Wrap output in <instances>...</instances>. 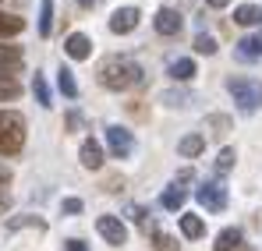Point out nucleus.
I'll list each match as a JSON object with an SVG mask.
<instances>
[{
	"label": "nucleus",
	"mask_w": 262,
	"mask_h": 251,
	"mask_svg": "<svg viewBox=\"0 0 262 251\" xmlns=\"http://www.w3.org/2000/svg\"><path fill=\"white\" fill-rule=\"evenodd\" d=\"M170 78L174 82H188V78H195V60H188V57H181L170 64Z\"/></svg>",
	"instance_id": "obj_16"
},
{
	"label": "nucleus",
	"mask_w": 262,
	"mask_h": 251,
	"mask_svg": "<svg viewBox=\"0 0 262 251\" xmlns=\"http://www.w3.org/2000/svg\"><path fill=\"white\" fill-rule=\"evenodd\" d=\"M234 21H237V25H259L262 21V7H255V4H241V7L234 11Z\"/></svg>",
	"instance_id": "obj_14"
},
{
	"label": "nucleus",
	"mask_w": 262,
	"mask_h": 251,
	"mask_svg": "<svg viewBox=\"0 0 262 251\" xmlns=\"http://www.w3.org/2000/svg\"><path fill=\"white\" fill-rule=\"evenodd\" d=\"M60 212H68V216L82 212V198H64V202H60Z\"/></svg>",
	"instance_id": "obj_30"
},
{
	"label": "nucleus",
	"mask_w": 262,
	"mask_h": 251,
	"mask_svg": "<svg viewBox=\"0 0 262 251\" xmlns=\"http://www.w3.org/2000/svg\"><path fill=\"white\" fill-rule=\"evenodd\" d=\"M241 248V230L237 226H227V230H220L216 244H213V251H237Z\"/></svg>",
	"instance_id": "obj_11"
},
{
	"label": "nucleus",
	"mask_w": 262,
	"mask_h": 251,
	"mask_svg": "<svg viewBox=\"0 0 262 251\" xmlns=\"http://www.w3.org/2000/svg\"><path fill=\"white\" fill-rule=\"evenodd\" d=\"M227 92L234 96V103H237L245 113H255L262 106V82H255V78L230 75V78H227Z\"/></svg>",
	"instance_id": "obj_3"
},
{
	"label": "nucleus",
	"mask_w": 262,
	"mask_h": 251,
	"mask_svg": "<svg viewBox=\"0 0 262 251\" xmlns=\"http://www.w3.org/2000/svg\"><path fill=\"white\" fill-rule=\"evenodd\" d=\"M68 251H85V244H82L78 237H71V241H68Z\"/></svg>",
	"instance_id": "obj_34"
},
{
	"label": "nucleus",
	"mask_w": 262,
	"mask_h": 251,
	"mask_svg": "<svg viewBox=\"0 0 262 251\" xmlns=\"http://www.w3.org/2000/svg\"><path fill=\"white\" fill-rule=\"evenodd\" d=\"M32 92H36V99L43 103V106H50V85H46V78L36 71V78H32Z\"/></svg>",
	"instance_id": "obj_24"
},
{
	"label": "nucleus",
	"mask_w": 262,
	"mask_h": 251,
	"mask_svg": "<svg viewBox=\"0 0 262 251\" xmlns=\"http://www.w3.org/2000/svg\"><path fill=\"white\" fill-rule=\"evenodd\" d=\"M96 230L103 234L106 244H124V241H128V226H124L117 216H99V219H96Z\"/></svg>",
	"instance_id": "obj_6"
},
{
	"label": "nucleus",
	"mask_w": 262,
	"mask_h": 251,
	"mask_svg": "<svg viewBox=\"0 0 262 251\" xmlns=\"http://www.w3.org/2000/svg\"><path fill=\"white\" fill-rule=\"evenodd\" d=\"M152 248H156V251H177V244H174V237H170V234L152 230Z\"/></svg>",
	"instance_id": "obj_25"
},
{
	"label": "nucleus",
	"mask_w": 262,
	"mask_h": 251,
	"mask_svg": "<svg viewBox=\"0 0 262 251\" xmlns=\"http://www.w3.org/2000/svg\"><path fill=\"white\" fill-rule=\"evenodd\" d=\"M195 198H199L202 209H209V212L227 209V188H223V180H206V184L195 191Z\"/></svg>",
	"instance_id": "obj_4"
},
{
	"label": "nucleus",
	"mask_w": 262,
	"mask_h": 251,
	"mask_svg": "<svg viewBox=\"0 0 262 251\" xmlns=\"http://www.w3.org/2000/svg\"><path fill=\"white\" fill-rule=\"evenodd\" d=\"M259 223H262V212H259Z\"/></svg>",
	"instance_id": "obj_39"
},
{
	"label": "nucleus",
	"mask_w": 262,
	"mask_h": 251,
	"mask_svg": "<svg viewBox=\"0 0 262 251\" xmlns=\"http://www.w3.org/2000/svg\"><path fill=\"white\" fill-rule=\"evenodd\" d=\"M255 39H259V50H262V32H259V36H255Z\"/></svg>",
	"instance_id": "obj_37"
},
{
	"label": "nucleus",
	"mask_w": 262,
	"mask_h": 251,
	"mask_svg": "<svg viewBox=\"0 0 262 251\" xmlns=\"http://www.w3.org/2000/svg\"><path fill=\"white\" fill-rule=\"evenodd\" d=\"M7 184H11V170H7V167H0V191H4Z\"/></svg>",
	"instance_id": "obj_33"
},
{
	"label": "nucleus",
	"mask_w": 262,
	"mask_h": 251,
	"mask_svg": "<svg viewBox=\"0 0 262 251\" xmlns=\"http://www.w3.org/2000/svg\"><path fill=\"white\" fill-rule=\"evenodd\" d=\"M181 234H184V237H191V241H195V237H202V234H206V219H202V216L184 212V216H181Z\"/></svg>",
	"instance_id": "obj_12"
},
{
	"label": "nucleus",
	"mask_w": 262,
	"mask_h": 251,
	"mask_svg": "<svg viewBox=\"0 0 262 251\" xmlns=\"http://www.w3.org/2000/svg\"><path fill=\"white\" fill-rule=\"evenodd\" d=\"M184 198H188V191H184V188H177V184H170V188L163 191V198H160V202H163V209L177 212L181 206H184Z\"/></svg>",
	"instance_id": "obj_15"
},
{
	"label": "nucleus",
	"mask_w": 262,
	"mask_h": 251,
	"mask_svg": "<svg viewBox=\"0 0 262 251\" xmlns=\"http://www.w3.org/2000/svg\"><path fill=\"white\" fill-rule=\"evenodd\" d=\"M82 7H99V0H78Z\"/></svg>",
	"instance_id": "obj_36"
},
{
	"label": "nucleus",
	"mask_w": 262,
	"mask_h": 251,
	"mask_svg": "<svg viewBox=\"0 0 262 251\" xmlns=\"http://www.w3.org/2000/svg\"><path fill=\"white\" fill-rule=\"evenodd\" d=\"M128 216L135 219V223H138V226H142V230H149V219H145V209H138V206H131V209H128Z\"/></svg>",
	"instance_id": "obj_31"
},
{
	"label": "nucleus",
	"mask_w": 262,
	"mask_h": 251,
	"mask_svg": "<svg viewBox=\"0 0 262 251\" xmlns=\"http://www.w3.org/2000/svg\"><path fill=\"white\" fill-rule=\"evenodd\" d=\"M82 167L85 170H99L103 167V149H99V142H92V138L82 142Z\"/></svg>",
	"instance_id": "obj_10"
},
{
	"label": "nucleus",
	"mask_w": 262,
	"mask_h": 251,
	"mask_svg": "<svg viewBox=\"0 0 262 251\" xmlns=\"http://www.w3.org/2000/svg\"><path fill=\"white\" fill-rule=\"evenodd\" d=\"M18 92H21V85L14 82V75H4L0 71V103L4 99H18Z\"/></svg>",
	"instance_id": "obj_21"
},
{
	"label": "nucleus",
	"mask_w": 262,
	"mask_h": 251,
	"mask_svg": "<svg viewBox=\"0 0 262 251\" xmlns=\"http://www.w3.org/2000/svg\"><path fill=\"white\" fill-rule=\"evenodd\" d=\"M262 50H259V39L255 36H245V39L237 42V60H259Z\"/></svg>",
	"instance_id": "obj_19"
},
{
	"label": "nucleus",
	"mask_w": 262,
	"mask_h": 251,
	"mask_svg": "<svg viewBox=\"0 0 262 251\" xmlns=\"http://www.w3.org/2000/svg\"><path fill=\"white\" fill-rule=\"evenodd\" d=\"M237 251H252V248H237Z\"/></svg>",
	"instance_id": "obj_38"
},
{
	"label": "nucleus",
	"mask_w": 262,
	"mask_h": 251,
	"mask_svg": "<svg viewBox=\"0 0 262 251\" xmlns=\"http://www.w3.org/2000/svg\"><path fill=\"white\" fill-rule=\"evenodd\" d=\"M138 7H121V11H114V18H110V32H117V36H128L138 29Z\"/></svg>",
	"instance_id": "obj_7"
},
{
	"label": "nucleus",
	"mask_w": 262,
	"mask_h": 251,
	"mask_svg": "<svg viewBox=\"0 0 262 251\" xmlns=\"http://www.w3.org/2000/svg\"><path fill=\"white\" fill-rule=\"evenodd\" d=\"M25 145V117L14 110H0V156H14Z\"/></svg>",
	"instance_id": "obj_2"
},
{
	"label": "nucleus",
	"mask_w": 262,
	"mask_h": 251,
	"mask_svg": "<svg viewBox=\"0 0 262 251\" xmlns=\"http://www.w3.org/2000/svg\"><path fill=\"white\" fill-rule=\"evenodd\" d=\"M21 226H36V230H46L43 219H36V216H21V219H11L7 223V230H21Z\"/></svg>",
	"instance_id": "obj_26"
},
{
	"label": "nucleus",
	"mask_w": 262,
	"mask_h": 251,
	"mask_svg": "<svg viewBox=\"0 0 262 251\" xmlns=\"http://www.w3.org/2000/svg\"><path fill=\"white\" fill-rule=\"evenodd\" d=\"M106 145H110V152H114L117 159H128L131 152H135V138H131L128 127H121V124L106 127Z\"/></svg>",
	"instance_id": "obj_5"
},
{
	"label": "nucleus",
	"mask_w": 262,
	"mask_h": 251,
	"mask_svg": "<svg viewBox=\"0 0 262 251\" xmlns=\"http://www.w3.org/2000/svg\"><path fill=\"white\" fill-rule=\"evenodd\" d=\"M195 50L209 57V53H216V39H213V36H206V32H199V36H195Z\"/></svg>",
	"instance_id": "obj_27"
},
{
	"label": "nucleus",
	"mask_w": 262,
	"mask_h": 251,
	"mask_svg": "<svg viewBox=\"0 0 262 251\" xmlns=\"http://www.w3.org/2000/svg\"><path fill=\"white\" fill-rule=\"evenodd\" d=\"M234 159H237V156H234V149H223V152L216 156V170H220V173H227V170L234 167Z\"/></svg>",
	"instance_id": "obj_28"
},
{
	"label": "nucleus",
	"mask_w": 262,
	"mask_h": 251,
	"mask_svg": "<svg viewBox=\"0 0 262 251\" xmlns=\"http://www.w3.org/2000/svg\"><path fill=\"white\" fill-rule=\"evenodd\" d=\"M177 149H181V156H199V152L206 149V138H202V134H184V138L177 142Z\"/></svg>",
	"instance_id": "obj_18"
},
{
	"label": "nucleus",
	"mask_w": 262,
	"mask_h": 251,
	"mask_svg": "<svg viewBox=\"0 0 262 251\" xmlns=\"http://www.w3.org/2000/svg\"><path fill=\"white\" fill-rule=\"evenodd\" d=\"M64 50H68V57H71V60H85V57H89V50H92V42H89V36L75 32V36H68Z\"/></svg>",
	"instance_id": "obj_9"
},
{
	"label": "nucleus",
	"mask_w": 262,
	"mask_h": 251,
	"mask_svg": "<svg viewBox=\"0 0 262 251\" xmlns=\"http://www.w3.org/2000/svg\"><path fill=\"white\" fill-rule=\"evenodd\" d=\"M206 4H209V7H227L230 0H206Z\"/></svg>",
	"instance_id": "obj_35"
},
{
	"label": "nucleus",
	"mask_w": 262,
	"mask_h": 251,
	"mask_svg": "<svg viewBox=\"0 0 262 251\" xmlns=\"http://www.w3.org/2000/svg\"><path fill=\"white\" fill-rule=\"evenodd\" d=\"M99 85L110 88V92L135 88V85H142V67L128 57H110V60L99 64Z\"/></svg>",
	"instance_id": "obj_1"
},
{
	"label": "nucleus",
	"mask_w": 262,
	"mask_h": 251,
	"mask_svg": "<svg viewBox=\"0 0 262 251\" xmlns=\"http://www.w3.org/2000/svg\"><path fill=\"white\" fill-rule=\"evenodd\" d=\"M18 64H21V50L18 46H0V71L11 75V71H18Z\"/></svg>",
	"instance_id": "obj_13"
},
{
	"label": "nucleus",
	"mask_w": 262,
	"mask_h": 251,
	"mask_svg": "<svg viewBox=\"0 0 262 251\" xmlns=\"http://www.w3.org/2000/svg\"><path fill=\"white\" fill-rule=\"evenodd\" d=\"M57 85H60V92H64L68 99L78 96V82H75V71H71V67H60V71H57Z\"/></svg>",
	"instance_id": "obj_17"
},
{
	"label": "nucleus",
	"mask_w": 262,
	"mask_h": 251,
	"mask_svg": "<svg viewBox=\"0 0 262 251\" xmlns=\"http://www.w3.org/2000/svg\"><path fill=\"white\" fill-rule=\"evenodd\" d=\"M209 127H216V134H223V131L230 127V117H223V113H213V117H209Z\"/></svg>",
	"instance_id": "obj_29"
},
{
	"label": "nucleus",
	"mask_w": 262,
	"mask_h": 251,
	"mask_svg": "<svg viewBox=\"0 0 262 251\" xmlns=\"http://www.w3.org/2000/svg\"><path fill=\"white\" fill-rule=\"evenodd\" d=\"M152 25H156V32H160V36H177L184 21H181V14H177L174 7H160V11H156V18H152Z\"/></svg>",
	"instance_id": "obj_8"
},
{
	"label": "nucleus",
	"mask_w": 262,
	"mask_h": 251,
	"mask_svg": "<svg viewBox=\"0 0 262 251\" xmlns=\"http://www.w3.org/2000/svg\"><path fill=\"white\" fill-rule=\"evenodd\" d=\"M191 177H195V173H191V170H181V173H177V177H174V184H177V188H181V184H188V180H191Z\"/></svg>",
	"instance_id": "obj_32"
},
{
	"label": "nucleus",
	"mask_w": 262,
	"mask_h": 251,
	"mask_svg": "<svg viewBox=\"0 0 262 251\" xmlns=\"http://www.w3.org/2000/svg\"><path fill=\"white\" fill-rule=\"evenodd\" d=\"M53 29V0H43L39 4V36H50Z\"/></svg>",
	"instance_id": "obj_22"
},
{
	"label": "nucleus",
	"mask_w": 262,
	"mask_h": 251,
	"mask_svg": "<svg viewBox=\"0 0 262 251\" xmlns=\"http://www.w3.org/2000/svg\"><path fill=\"white\" fill-rule=\"evenodd\" d=\"M21 29H25V21H21L18 14H4V11H0V36H18Z\"/></svg>",
	"instance_id": "obj_20"
},
{
	"label": "nucleus",
	"mask_w": 262,
	"mask_h": 251,
	"mask_svg": "<svg viewBox=\"0 0 262 251\" xmlns=\"http://www.w3.org/2000/svg\"><path fill=\"white\" fill-rule=\"evenodd\" d=\"M160 99H163L167 106H188V103H191V92H184V88H170V92H163Z\"/></svg>",
	"instance_id": "obj_23"
}]
</instances>
